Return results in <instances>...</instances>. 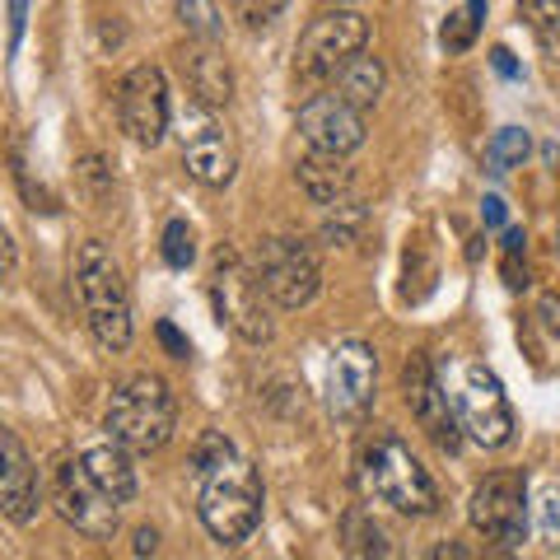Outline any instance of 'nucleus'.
<instances>
[{
    "mask_svg": "<svg viewBox=\"0 0 560 560\" xmlns=\"http://www.w3.org/2000/svg\"><path fill=\"white\" fill-rule=\"evenodd\" d=\"M191 471H197V514L206 533L220 547H243L261 523V477L257 467L234 448L230 434L206 430L191 448Z\"/></svg>",
    "mask_w": 560,
    "mask_h": 560,
    "instance_id": "nucleus-1",
    "label": "nucleus"
},
{
    "mask_svg": "<svg viewBox=\"0 0 560 560\" xmlns=\"http://www.w3.org/2000/svg\"><path fill=\"white\" fill-rule=\"evenodd\" d=\"M355 481L370 500L388 504L397 514H411V518L440 514V486H434L430 467L420 463L393 430H370L360 440Z\"/></svg>",
    "mask_w": 560,
    "mask_h": 560,
    "instance_id": "nucleus-2",
    "label": "nucleus"
},
{
    "mask_svg": "<svg viewBox=\"0 0 560 560\" xmlns=\"http://www.w3.org/2000/svg\"><path fill=\"white\" fill-rule=\"evenodd\" d=\"M75 294H80V308H84V323H90L94 341L103 350H127L136 331L131 290L121 280V267L113 261V253L98 238L80 243V253H75Z\"/></svg>",
    "mask_w": 560,
    "mask_h": 560,
    "instance_id": "nucleus-3",
    "label": "nucleus"
},
{
    "mask_svg": "<svg viewBox=\"0 0 560 560\" xmlns=\"http://www.w3.org/2000/svg\"><path fill=\"white\" fill-rule=\"evenodd\" d=\"M103 430H108V440L127 444L131 453H160L173 440V430H178V401H173L168 383L154 374L127 378L108 401Z\"/></svg>",
    "mask_w": 560,
    "mask_h": 560,
    "instance_id": "nucleus-4",
    "label": "nucleus"
},
{
    "mask_svg": "<svg viewBox=\"0 0 560 560\" xmlns=\"http://www.w3.org/2000/svg\"><path fill=\"white\" fill-rule=\"evenodd\" d=\"M444 393L453 401V416L471 444L481 448H504L514 440V407L504 397V383L495 370H486L481 360L453 364L444 378Z\"/></svg>",
    "mask_w": 560,
    "mask_h": 560,
    "instance_id": "nucleus-5",
    "label": "nucleus"
},
{
    "mask_svg": "<svg viewBox=\"0 0 560 560\" xmlns=\"http://www.w3.org/2000/svg\"><path fill=\"white\" fill-rule=\"evenodd\" d=\"M210 304H215V318L248 346H267L276 337V323H271L276 304L267 300V290H261L253 261H243L234 248L215 253V267H210Z\"/></svg>",
    "mask_w": 560,
    "mask_h": 560,
    "instance_id": "nucleus-6",
    "label": "nucleus"
},
{
    "mask_svg": "<svg viewBox=\"0 0 560 560\" xmlns=\"http://www.w3.org/2000/svg\"><path fill=\"white\" fill-rule=\"evenodd\" d=\"M364 43H370V20H364L360 10H323L318 20H313L304 28L300 47H294V80L300 84H327L341 75V66L355 57V51H364Z\"/></svg>",
    "mask_w": 560,
    "mask_h": 560,
    "instance_id": "nucleus-7",
    "label": "nucleus"
},
{
    "mask_svg": "<svg viewBox=\"0 0 560 560\" xmlns=\"http://www.w3.org/2000/svg\"><path fill=\"white\" fill-rule=\"evenodd\" d=\"M253 271L276 308H304L323 290L318 257L300 238H261L253 253Z\"/></svg>",
    "mask_w": 560,
    "mask_h": 560,
    "instance_id": "nucleus-8",
    "label": "nucleus"
},
{
    "mask_svg": "<svg viewBox=\"0 0 560 560\" xmlns=\"http://www.w3.org/2000/svg\"><path fill=\"white\" fill-rule=\"evenodd\" d=\"M467 518L490 547L514 551L528 541V486L518 471H495L467 500Z\"/></svg>",
    "mask_w": 560,
    "mask_h": 560,
    "instance_id": "nucleus-9",
    "label": "nucleus"
},
{
    "mask_svg": "<svg viewBox=\"0 0 560 560\" xmlns=\"http://www.w3.org/2000/svg\"><path fill=\"white\" fill-rule=\"evenodd\" d=\"M51 504H57V514L70 523V528L90 541H108L121 523V504L108 495V490L94 486V477L84 471L80 458H66V463H57V471H51Z\"/></svg>",
    "mask_w": 560,
    "mask_h": 560,
    "instance_id": "nucleus-10",
    "label": "nucleus"
},
{
    "mask_svg": "<svg viewBox=\"0 0 560 560\" xmlns=\"http://www.w3.org/2000/svg\"><path fill=\"white\" fill-rule=\"evenodd\" d=\"M323 393H327V411L337 420H364L378 393V350L360 337L337 341L327 360Z\"/></svg>",
    "mask_w": 560,
    "mask_h": 560,
    "instance_id": "nucleus-11",
    "label": "nucleus"
},
{
    "mask_svg": "<svg viewBox=\"0 0 560 560\" xmlns=\"http://www.w3.org/2000/svg\"><path fill=\"white\" fill-rule=\"evenodd\" d=\"M401 397H407V407L416 416V425L430 434L434 444H440L444 453H458L463 448V425H458V416H453V401L444 393V378L434 374V364L430 355H416L401 364Z\"/></svg>",
    "mask_w": 560,
    "mask_h": 560,
    "instance_id": "nucleus-12",
    "label": "nucleus"
},
{
    "mask_svg": "<svg viewBox=\"0 0 560 560\" xmlns=\"http://www.w3.org/2000/svg\"><path fill=\"white\" fill-rule=\"evenodd\" d=\"M117 121L136 145L154 150L168 131V84L160 66H136L117 84Z\"/></svg>",
    "mask_w": 560,
    "mask_h": 560,
    "instance_id": "nucleus-13",
    "label": "nucleus"
},
{
    "mask_svg": "<svg viewBox=\"0 0 560 560\" xmlns=\"http://www.w3.org/2000/svg\"><path fill=\"white\" fill-rule=\"evenodd\" d=\"M364 113L350 98H341L337 90L331 94H313L300 108V136L308 140V150L323 154H355L364 145Z\"/></svg>",
    "mask_w": 560,
    "mask_h": 560,
    "instance_id": "nucleus-14",
    "label": "nucleus"
},
{
    "mask_svg": "<svg viewBox=\"0 0 560 560\" xmlns=\"http://www.w3.org/2000/svg\"><path fill=\"white\" fill-rule=\"evenodd\" d=\"M43 504L38 467H33L28 448L20 444V434L0 430V518L10 523H33Z\"/></svg>",
    "mask_w": 560,
    "mask_h": 560,
    "instance_id": "nucleus-15",
    "label": "nucleus"
},
{
    "mask_svg": "<svg viewBox=\"0 0 560 560\" xmlns=\"http://www.w3.org/2000/svg\"><path fill=\"white\" fill-rule=\"evenodd\" d=\"M183 80L191 98L201 103V108H224V103L234 98V75H230V61L220 57L215 38H197L183 47Z\"/></svg>",
    "mask_w": 560,
    "mask_h": 560,
    "instance_id": "nucleus-16",
    "label": "nucleus"
},
{
    "mask_svg": "<svg viewBox=\"0 0 560 560\" xmlns=\"http://www.w3.org/2000/svg\"><path fill=\"white\" fill-rule=\"evenodd\" d=\"M183 168H187V178L201 183V187H230L234 173H238V154H234V145H230V136L224 131L201 127V131L187 136Z\"/></svg>",
    "mask_w": 560,
    "mask_h": 560,
    "instance_id": "nucleus-17",
    "label": "nucleus"
},
{
    "mask_svg": "<svg viewBox=\"0 0 560 560\" xmlns=\"http://www.w3.org/2000/svg\"><path fill=\"white\" fill-rule=\"evenodd\" d=\"M80 463H84V471L94 477V486H98V490H108L117 504L136 500L140 481H136V467H131V448H127V444L103 440V444H94V448H84V453H80Z\"/></svg>",
    "mask_w": 560,
    "mask_h": 560,
    "instance_id": "nucleus-18",
    "label": "nucleus"
},
{
    "mask_svg": "<svg viewBox=\"0 0 560 560\" xmlns=\"http://www.w3.org/2000/svg\"><path fill=\"white\" fill-rule=\"evenodd\" d=\"M294 178H300L304 197L313 206H337L346 201L350 191V168H346V154H323V150H308L300 168H294Z\"/></svg>",
    "mask_w": 560,
    "mask_h": 560,
    "instance_id": "nucleus-19",
    "label": "nucleus"
},
{
    "mask_svg": "<svg viewBox=\"0 0 560 560\" xmlns=\"http://www.w3.org/2000/svg\"><path fill=\"white\" fill-rule=\"evenodd\" d=\"M383 84H388V70H383V61L374 57V51H355V57L341 66V75H337V94L355 103L360 113H370L374 103L383 98Z\"/></svg>",
    "mask_w": 560,
    "mask_h": 560,
    "instance_id": "nucleus-20",
    "label": "nucleus"
},
{
    "mask_svg": "<svg viewBox=\"0 0 560 560\" xmlns=\"http://www.w3.org/2000/svg\"><path fill=\"white\" fill-rule=\"evenodd\" d=\"M341 541H346L350 556H393L388 533H383L364 510H350V514L341 518Z\"/></svg>",
    "mask_w": 560,
    "mask_h": 560,
    "instance_id": "nucleus-21",
    "label": "nucleus"
},
{
    "mask_svg": "<svg viewBox=\"0 0 560 560\" xmlns=\"http://www.w3.org/2000/svg\"><path fill=\"white\" fill-rule=\"evenodd\" d=\"M528 150H533V140L523 127H500L495 136L486 140V168L490 173H510L518 168L523 160H528Z\"/></svg>",
    "mask_w": 560,
    "mask_h": 560,
    "instance_id": "nucleus-22",
    "label": "nucleus"
},
{
    "mask_svg": "<svg viewBox=\"0 0 560 560\" xmlns=\"http://www.w3.org/2000/svg\"><path fill=\"white\" fill-rule=\"evenodd\" d=\"M537 533L547 541V551L560 556V481H541L537 490Z\"/></svg>",
    "mask_w": 560,
    "mask_h": 560,
    "instance_id": "nucleus-23",
    "label": "nucleus"
},
{
    "mask_svg": "<svg viewBox=\"0 0 560 560\" xmlns=\"http://www.w3.org/2000/svg\"><path fill=\"white\" fill-rule=\"evenodd\" d=\"M160 253H164V261H168L173 271H187L191 261H197V234H191L187 220H168V224H164Z\"/></svg>",
    "mask_w": 560,
    "mask_h": 560,
    "instance_id": "nucleus-24",
    "label": "nucleus"
},
{
    "mask_svg": "<svg viewBox=\"0 0 560 560\" xmlns=\"http://www.w3.org/2000/svg\"><path fill=\"white\" fill-rule=\"evenodd\" d=\"M477 28H481V14L467 5V10H453V14H448L440 38H444V47H448V51H467L471 43H477Z\"/></svg>",
    "mask_w": 560,
    "mask_h": 560,
    "instance_id": "nucleus-25",
    "label": "nucleus"
},
{
    "mask_svg": "<svg viewBox=\"0 0 560 560\" xmlns=\"http://www.w3.org/2000/svg\"><path fill=\"white\" fill-rule=\"evenodd\" d=\"M285 5H290V0H230L234 20H238L243 28H253V33H257V28H267Z\"/></svg>",
    "mask_w": 560,
    "mask_h": 560,
    "instance_id": "nucleus-26",
    "label": "nucleus"
},
{
    "mask_svg": "<svg viewBox=\"0 0 560 560\" xmlns=\"http://www.w3.org/2000/svg\"><path fill=\"white\" fill-rule=\"evenodd\" d=\"M178 14L183 24L197 33V38H215L220 24H215V10H210V0H178Z\"/></svg>",
    "mask_w": 560,
    "mask_h": 560,
    "instance_id": "nucleus-27",
    "label": "nucleus"
},
{
    "mask_svg": "<svg viewBox=\"0 0 560 560\" xmlns=\"http://www.w3.org/2000/svg\"><path fill=\"white\" fill-rule=\"evenodd\" d=\"M518 10H523V20H528L537 33H560V0H518Z\"/></svg>",
    "mask_w": 560,
    "mask_h": 560,
    "instance_id": "nucleus-28",
    "label": "nucleus"
},
{
    "mask_svg": "<svg viewBox=\"0 0 560 560\" xmlns=\"http://www.w3.org/2000/svg\"><path fill=\"white\" fill-rule=\"evenodd\" d=\"M154 331H160V341L168 346V355H173V360H187V355H191V341H183V337H178V327H173V323H160Z\"/></svg>",
    "mask_w": 560,
    "mask_h": 560,
    "instance_id": "nucleus-29",
    "label": "nucleus"
},
{
    "mask_svg": "<svg viewBox=\"0 0 560 560\" xmlns=\"http://www.w3.org/2000/svg\"><path fill=\"white\" fill-rule=\"evenodd\" d=\"M24 20H28V0H10V51L24 38Z\"/></svg>",
    "mask_w": 560,
    "mask_h": 560,
    "instance_id": "nucleus-30",
    "label": "nucleus"
},
{
    "mask_svg": "<svg viewBox=\"0 0 560 560\" xmlns=\"http://www.w3.org/2000/svg\"><path fill=\"white\" fill-rule=\"evenodd\" d=\"M14 261H20V253H14V238H10V230L0 224V280H5L10 271H14Z\"/></svg>",
    "mask_w": 560,
    "mask_h": 560,
    "instance_id": "nucleus-31",
    "label": "nucleus"
},
{
    "mask_svg": "<svg viewBox=\"0 0 560 560\" xmlns=\"http://www.w3.org/2000/svg\"><path fill=\"white\" fill-rule=\"evenodd\" d=\"M490 66H495L504 80H514V75H518V61H514V51H510V47H495V51H490Z\"/></svg>",
    "mask_w": 560,
    "mask_h": 560,
    "instance_id": "nucleus-32",
    "label": "nucleus"
},
{
    "mask_svg": "<svg viewBox=\"0 0 560 560\" xmlns=\"http://www.w3.org/2000/svg\"><path fill=\"white\" fill-rule=\"evenodd\" d=\"M481 220H486V230H500L504 224V197H486L481 201Z\"/></svg>",
    "mask_w": 560,
    "mask_h": 560,
    "instance_id": "nucleus-33",
    "label": "nucleus"
},
{
    "mask_svg": "<svg viewBox=\"0 0 560 560\" xmlns=\"http://www.w3.org/2000/svg\"><path fill=\"white\" fill-rule=\"evenodd\" d=\"M154 551H160V533H154V528H140V533H136V556H154Z\"/></svg>",
    "mask_w": 560,
    "mask_h": 560,
    "instance_id": "nucleus-34",
    "label": "nucleus"
},
{
    "mask_svg": "<svg viewBox=\"0 0 560 560\" xmlns=\"http://www.w3.org/2000/svg\"><path fill=\"white\" fill-rule=\"evenodd\" d=\"M331 5H350V0H331Z\"/></svg>",
    "mask_w": 560,
    "mask_h": 560,
    "instance_id": "nucleus-35",
    "label": "nucleus"
}]
</instances>
